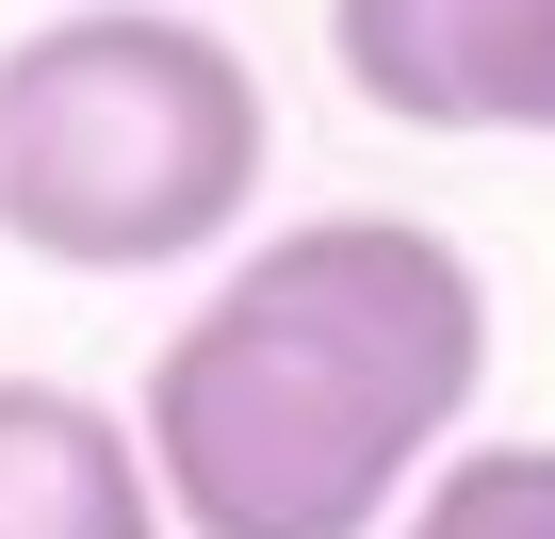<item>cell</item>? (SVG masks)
Returning a JSON list of instances; mask_svg holds the SVG:
<instances>
[{
	"label": "cell",
	"instance_id": "1",
	"mask_svg": "<svg viewBox=\"0 0 555 539\" xmlns=\"http://www.w3.org/2000/svg\"><path fill=\"white\" fill-rule=\"evenodd\" d=\"M490 393V279L425 213H295L147 360L180 539H392Z\"/></svg>",
	"mask_w": 555,
	"mask_h": 539
},
{
	"label": "cell",
	"instance_id": "2",
	"mask_svg": "<svg viewBox=\"0 0 555 539\" xmlns=\"http://www.w3.org/2000/svg\"><path fill=\"white\" fill-rule=\"evenodd\" d=\"M261 213V82L180 0H82L0 50V229L66 279H147Z\"/></svg>",
	"mask_w": 555,
	"mask_h": 539
},
{
	"label": "cell",
	"instance_id": "3",
	"mask_svg": "<svg viewBox=\"0 0 555 539\" xmlns=\"http://www.w3.org/2000/svg\"><path fill=\"white\" fill-rule=\"evenodd\" d=\"M327 50L392 131L555 147V0H327Z\"/></svg>",
	"mask_w": 555,
	"mask_h": 539
},
{
	"label": "cell",
	"instance_id": "4",
	"mask_svg": "<svg viewBox=\"0 0 555 539\" xmlns=\"http://www.w3.org/2000/svg\"><path fill=\"white\" fill-rule=\"evenodd\" d=\"M0 539H164L147 425L66 376H0Z\"/></svg>",
	"mask_w": 555,
	"mask_h": 539
},
{
	"label": "cell",
	"instance_id": "5",
	"mask_svg": "<svg viewBox=\"0 0 555 539\" xmlns=\"http://www.w3.org/2000/svg\"><path fill=\"white\" fill-rule=\"evenodd\" d=\"M392 539H555V441H457Z\"/></svg>",
	"mask_w": 555,
	"mask_h": 539
}]
</instances>
